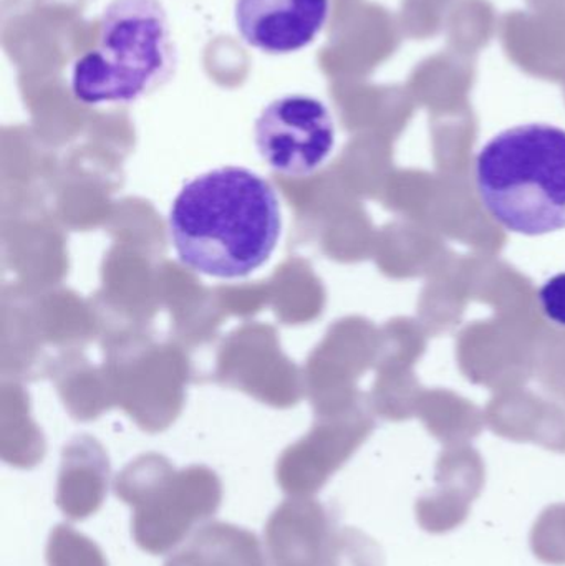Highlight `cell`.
Instances as JSON below:
<instances>
[{
	"mask_svg": "<svg viewBox=\"0 0 565 566\" xmlns=\"http://www.w3.org/2000/svg\"><path fill=\"white\" fill-rule=\"evenodd\" d=\"M49 566H108L102 548L70 525L53 528L45 551Z\"/></svg>",
	"mask_w": 565,
	"mask_h": 566,
	"instance_id": "8fae6325",
	"label": "cell"
},
{
	"mask_svg": "<svg viewBox=\"0 0 565 566\" xmlns=\"http://www.w3.org/2000/svg\"><path fill=\"white\" fill-rule=\"evenodd\" d=\"M540 303L546 318L565 328V272L554 275L541 286Z\"/></svg>",
	"mask_w": 565,
	"mask_h": 566,
	"instance_id": "5bb4252c",
	"label": "cell"
},
{
	"mask_svg": "<svg viewBox=\"0 0 565 566\" xmlns=\"http://www.w3.org/2000/svg\"><path fill=\"white\" fill-rule=\"evenodd\" d=\"M531 551L546 565L565 566V504L541 512L531 531Z\"/></svg>",
	"mask_w": 565,
	"mask_h": 566,
	"instance_id": "7c38bea8",
	"label": "cell"
},
{
	"mask_svg": "<svg viewBox=\"0 0 565 566\" xmlns=\"http://www.w3.org/2000/svg\"><path fill=\"white\" fill-rule=\"evenodd\" d=\"M254 143L274 171L305 178L322 168L334 151V118L327 105L314 96H281L255 119Z\"/></svg>",
	"mask_w": 565,
	"mask_h": 566,
	"instance_id": "5b68a950",
	"label": "cell"
},
{
	"mask_svg": "<svg viewBox=\"0 0 565 566\" xmlns=\"http://www.w3.org/2000/svg\"><path fill=\"white\" fill-rule=\"evenodd\" d=\"M165 566H268L261 542L238 525L208 524Z\"/></svg>",
	"mask_w": 565,
	"mask_h": 566,
	"instance_id": "9c48e42d",
	"label": "cell"
},
{
	"mask_svg": "<svg viewBox=\"0 0 565 566\" xmlns=\"http://www.w3.org/2000/svg\"><path fill=\"white\" fill-rule=\"evenodd\" d=\"M325 566H385L380 545L357 528L335 531Z\"/></svg>",
	"mask_w": 565,
	"mask_h": 566,
	"instance_id": "4fadbf2b",
	"label": "cell"
},
{
	"mask_svg": "<svg viewBox=\"0 0 565 566\" xmlns=\"http://www.w3.org/2000/svg\"><path fill=\"white\" fill-rule=\"evenodd\" d=\"M477 188L491 218L521 235L565 229V129L546 123L514 126L477 156Z\"/></svg>",
	"mask_w": 565,
	"mask_h": 566,
	"instance_id": "7a4b0ae2",
	"label": "cell"
},
{
	"mask_svg": "<svg viewBox=\"0 0 565 566\" xmlns=\"http://www.w3.org/2000/svg\"><path fill=\"white\" fill-rule=\"evenodd\" d=\"M116 497L133 507L132 532L136 545L151 555L168 554L185 541L195 525L221 507L218 478L206 469L172 475L166 465L126 469L115 482Z\"/></svg>",
	"mask_w": 565,
	"mask_h": 566,
	"instance_id": "277c9868",
	"label": "cell"
},
{
	"mask_svg": "<svg viewBox=\"0 0 565 566\" xmlns=\"http://www.w3.org/2000/svg\"><path fill=\"white\" fill-rule=\"evenodd\" d=\"M331 0H236L239 35L252 49L287 55L311 45L328 19Z\"/></svg>",
	"mask_w": 565,
	"mask_h": 566,
	"instance_id": "8992f818",
	"label": "cell"
},
{
	"mask_svg": "<svg viewBox=\"0 0 565 566\" xmlns=\"http://www.w3.org/2000/svg\"><path fill=\"white\" fill-rule=\"evenodd\" d=\"M437 482L433 492L417 499L415 514L428 534H450L470 517L471 504L484 488V471L471 458L447 459L438 468Z\"/></svg>",
	"mask_w": 565,
	"mask_h": 566,
	"instance_id": "ba28073f",
	"label": "cell"
},
{
	"mask_svg": "<svg viewBox=\"0 0 565 566\" xmlns=\"http://www.w3.org/2000/svg\"><path fill=\"white\" fill-rule=\"evenodd\" d=\"M178 52L159 0H112L100 19L98 43L76 59L72 93L83 105H128L172 78Z\"/></svg>",
	"mask_w": 565,
	"mask_h": 566,
	"instance_id": "3957f363",
	"label": "cell"
},
{
	"mask_svg": "<svg viewBox=\"0 0 565 566\" xmlns=\"http://www.w3.org/2000/svg\"><path fill=\"white\" fill-rule=\"evenodd\" d=\"M281 229L278 192L242 166H222L186 182L168 216L169 239L181 264L226 281L261 269Z\"/></svg>",
	"mask_w": 565,
	"mask_h": 566,
	"instance_id": "6da1fadb",
	"label": "cell"
},
{
	"mask_svg": "<svg viewBox=\"0 0 565 566\" xmlns=\"http://www.w3.org/2000/svg\"><path fill=\"white\" fill-rule=\"evenodd\" d=\"M335 531L327 509L312 497L282 502L265 525L272 566H325Z\"/></svg>",
	"mask_w": 565,
	"mask_h": 566,
	"instance_id": "52a82bcc",
	"label": "cell"
},
{
	"mask_svg": "<svg viewBox=\"0 0 565 566\" xmlns=\"http://www.w3.org/2000/svg\"><path fill=\"white\" fill-rule=\"evenodd\" d=\"M108 488V468L96 455H70L56 488V507L73 522L92 517L102 507Z\"/></svg>",
	"mask_w": 565,
	"mask_h": 566,
	"instance_id": "30bf717a",
	"label": "cell"
}]
</instances>
